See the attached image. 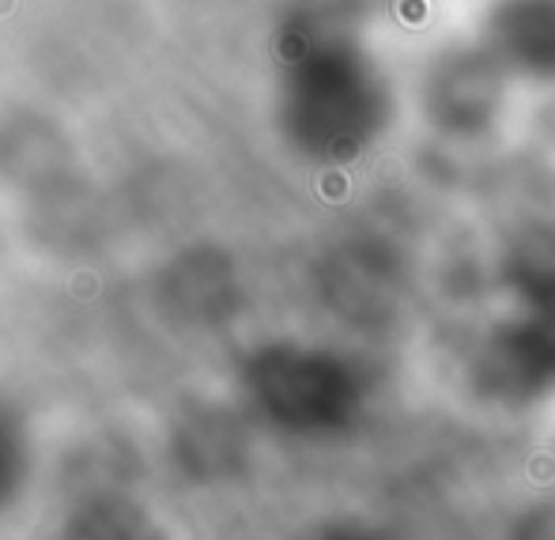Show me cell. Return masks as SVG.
<instances>
[{"mask_svg":"<svg viewBox=\"0 0 555 540\" xmlns=\"http://www.w3.org/2000/svg\"><path fill=\"white\" fill-rule=\"evenodd\" d=\"M336 314H344L356 325H378L397 310V272L386 261L374 257H351L344 269L336 272Z\"/></svg>","mask_w":555,"mask_h":540,"instance_id":"52a82bcc","label":"cell"},{"mask_svg":"<svg viewBox=\"0 0 555 540\" xmlns=\"http://www.w3.org/2000/svg\"><path fill=\"white\" fill-rule=\"evenodd\" d=\"M307 540H397L393 533H386L382 526L363 518H333L322 522L307 533Z\"/></svg>","mask_w":555,"mask_h":540,"instance_id":"30bf717a","label":"cell"},{"mask_svg":"<svg viewBox=\"0 0 555 540\" xmlns=\"http://www.w3.org/2000/svg\"><path fill=\"white\" fill-rule=\"evenodd\" d=\"M473 394L499 409H533L555 397V310L518 307L488 329L468 359Z\"/></svg>","mask_w":555,"mask_h":540,"instance_id":"7a4b0ae2","label":"cell"},{"mask_svg":"<svg viewBox=\"0 0 555 540\" xmlns=\"http://www.w3.org/2000/svg\"><path fill=\"white\" fill-rule=\"evenodd\" d=\"M518 540H555V506H537L518 518Z\"/></svg>","mask_w":555,"mask_h":540,"instance_id":"8fae6325","label":"cell"},{"mask_svg":"<svg viewBox=\"0 0 555 540\" xmlns=\"http://www.w3.org/2000/svg\"><path fill=\"white\" fill-rule=\"evenodd\" d=\"M499 95V65L488 57H457L446 61L439 73L427 80V117L446 132H480L495 121Z\"/></svg>","mask_w":555,"mask_h":540,"instance_id":"3957f363","label":"cell"},{"mask_svg":"<svg viewBox=\"0 0 555 540\" xmlns=\"http://www.w3.org/2000/svg\"><path fill=\"white\" fill-rule=\"evenodd\" d=\"M503 280L518 307L555 310V223L521 227L503 254Z\"/></svg>","mask_w":555,"mask_h":540,"instance_id":"5b68a950","label":"cell"},{"mask_svg":"<svg viewBox=\"0 0 555 540\" xmlns=\"http://www.w3.org/2000/svg\"><path fill=\"white\" fill-rule=\"evenodd\" d=\"M499 46L511 65L533 76H555V4L511 8L499 23Z\"/></svg>","mask_w":555,"mask_h":540,"instance_id":"ba28073f","label":"cell"},{"mask_svg":"<svg viewBox=\"0 0 555 540\" xmlns=\"http://www.w3.org/2000/svg\"><path fill=\"white\" fill-rule=\"evenodd\" d=\"M23 480H27V438L12 409L0 401V511L20 496Z\"/></svg>","mask_w":555,"mask_h":540,"instance_id":"9c48e42d","label":"cell"},{"mask_svg":"<svg viewBox=\"0 0 555 540\" xmlns=\"http://www.w3.org/2000/svg\"><path fill=\"white\" fill-rule=\"evenodd\" d=\"M175 461L193 480H223L246 465V427L227 409H193L175 427Z\"/></svg>","mask_w":555,"mask_h":540,"instance_id":"277c9868","label":"cell"},{"mask_svg":"<svg viewBox=\"0 0 555 540\" xmlns=\"http://www.w3.org/2000/svg\"><path fill=\"white\" fill-rule=\"evenodd\" d=\"M242 389L269 427L299 438L344 435L366 409L356 363L310 344H264L242 367Z\"/></svg>","mask_w":555,"mask_h":540,"instance_id":"6da1fadb","label":"cell"},{"mask_svg":"<svg viewBox=\"0 0 555 540\" xmlns=\"http://www.w3.org/2000/svg\"><path fill=\"white\" fill-rule=\"evenodd\" d=\"M57 540H170L167 526L129 496H91L61 522Z\"/></svg>","mask_w":555,"mask_h":540,"instance_id":"8992f818","label":"cell"}]
</instances>
